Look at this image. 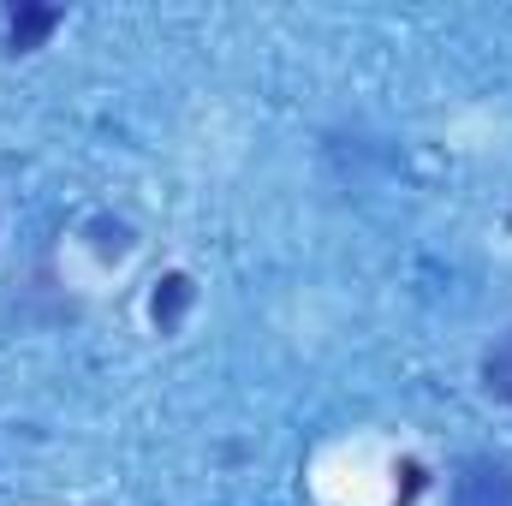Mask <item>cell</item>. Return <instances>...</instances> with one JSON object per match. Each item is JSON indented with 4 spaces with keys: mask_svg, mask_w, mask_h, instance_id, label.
Here are the masks:
<instances>
[{
    "mask_svg": "<svg viewBox=\"0 0 512 506\" xmlns=\"http://www.w3.org/2000/svg\"><path fill=\"white\" fill-rule=\"evenodd\" d=\"M54 24H60V12H54V6H18V12H12V54L36 48Z\"/></svg>",
    "mask_w": 512,
    "mask_h": 506,
    "instance_id": "1",
    "label": "cell"
},
{
    "mask_svg": "<svg viewBox=\"0 0 512 506\" xmlns=\"http://www.w3.org/2000/svg\"><path fill=\"white\" fill-rule=\"evenodd\" d=\"M185 304H191V280H185V274H167V280L155 286V322H161V328H179Z\"/></svg>",
    "mask_w": 512,
    "mask_h": 506,
    "instance_id": "2",
    "label": "cell"
},
{
    "mask_svg": "<svg viewBox=\"0 0 512 506\" xmlns=\"http://www.w3.org/2000/svg\"><path fill=\"white\" fill-rule=\"evenodd\" d=\"M483 381H489L495 399H507L512 405V334H501V340L489 346V358H483Z\"/></svg>",
    "mask_w": 512,
    "mask_h": 506,
    "instance_id": "3",
    "label": "cell"
}]
</instances>
